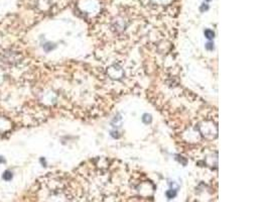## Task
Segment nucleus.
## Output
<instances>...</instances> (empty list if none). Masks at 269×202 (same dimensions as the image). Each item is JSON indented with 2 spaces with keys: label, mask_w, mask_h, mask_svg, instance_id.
Here are the masks:
<instances>
[{
  "label": "nucleus",
  "mask_w": 269,
  "mask_h": 202,
  "mask_svg": "<svg viewBox=\"0 0 269 202\" xmlns=\"http://www.w3.org/2000/svg\"><path fill=\"white\" fill-rule=\"evenodd\" d=\"M11 177H12L11 173H10V172H5V175H4V179H5V180L11 179Z\"/></svg>",
  "instance_id": "f257e3e1"
}]
</instances>
